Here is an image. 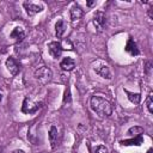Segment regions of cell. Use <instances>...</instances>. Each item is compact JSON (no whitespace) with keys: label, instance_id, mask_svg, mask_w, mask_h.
I'll return each mask as SVG.
<instances>
[{"label":"cell","instance_id":"6da1fadb","mask_svg":"<svg viewBox=\"0 0 153 153\" xmlns=\"http://www.w3.org/2000/svg\"><path fill=\"white\" fill-rule=\"evenodd\" d=\"M90 105H91V109L97 112L99 116L102 117H106V116H110L111 112H112V106L111 104L102 98V97H98V96H93L90 100Z\"/></svg>","mask_w":153,"mask_h":153},{"label":"cell","instance_id":"7a4b0ae2","mask_svg":"<svg viewBox=\"0 0 153 153\" xmlns=\"http://www.w3.org/2000/svg\"><path fill=\"white\" fill-rule=\"evenodd\" d=\"M51 76H53V73L48 68V67H39L38 69H36L35 72V78L38 82H41L42 85H45L48 84L50 80H51Z\"/></svg>","mask_w":153,"mask_h":153},{"label":"cell","instance_id":"3957f363","mask_svg":"<svg viewBox=\"0 0 153 153\" xmlns=\"http://www.w3.org/2000/svg\"><path fill=\"white\" fill-rule=\"evenodd\" d=\"M62 50L63 49H62V45L60 42H50L48 44V51L51 55V57H54V59H59L62 54Z\"/></svg>","mask_w":153,"mask_h":153},{"label":"cell","instance_id":"277c9868","mask_svg":"<svg viewBox=\"0 0 153 153\" xmlns=\"http://www.w3.org/2000/svg\"><path fill=\"white\" fill-rule=\"evenodd\" d=\"M23 6L26 10V13L29 16H33V14H36V13H38L43 10V6L41 4H35L32 1H25L23 4Z\"/></svg>","mask_w":153,"mask_h":153},{"label":"cell","instance_id":"5b68a950","mask_svg":"<svg viewBox=\"0 0 153 153\" xmlns=\"http://www.w3.org/2000/svg\"><path fill=\"white\" fill-rule=\"evenodd\" d=\"M39 108H41V105H39L38 103H32L30 99L25 98V99H24V103H23L22 110H23V112H25V114H33V112H36Z\"/></svg>","mask_w":153,"mask_h":153},{"label":"cell","instance_id":"8992f818","mask_svg":"<svg viewBox=\"0 0 153 153\" xmlns=\"http://www.w3.org/2000/svg\"><path fill=\"white\" fill-rule=\"evenodd\" d=\"M105 14L103 13V12H97L96 14H94V17H93V24H94V26L98 29V31H102L103 29H104V25H105Z\"/></svg>","mask_w":153,"mask_h":153},{"label":"cell","instance_id":"52a82bcc","mask_svg":"<svg viewBox=\"0 0 153 153\" xmlns=\"http://www.w3.org/2000/svg\"><path fill=\"white\" fill-rule=\"evenodd\" d=\"M57 141H59V131L57 128L55 126H51L49 129V142L51 148H55L57 146Z\"/></svg>","mask_w":153,"mask_h":153},{"label":"cell","instance_id":"ba28073f","mask_svg":"<svg viewBox=\"0 0 153 153\" xmlns=\"http://www.w3.org/2000/svg\"><path fill=\"white\" fill-rule=\"evenodd\" d=\"M6 67L8 69V72L12 74V75H16L18 72H19V65L17 63V61L13 59V57H8L6 60Z\"/></svg>","mask_w":153,"mask_h":153},{"label":"cell","instance_id":"9c48e42d","mask_svg":"<svg viewBox=\"0 0 153 153\" xmlns=\"http://www.w3.org/2000/svg\"><path fill=\"white\" fill-rule=\"evenodd\" d=\"M60 67L63 69V71H72L74 67H75V61L71 57H65L61 63H60Z\"/></svg>","mask_w":153,"mask_h":153},{"label":"cell","instance_id":"30bf717a","mask_svg":"<svg viewBox=\"0 0 153 153\" xmlns=\"http://www.w3.org/2000/svg\"><path fill=\"white\" fill-rule=\"evenodd\" d=\"M84 12L78 6V5H74L72 8H71V19L72 22H75V20H79L81 17H82Z\"/></svg>","mask_w":153,"mask_h":153},{"label":"cell","instance_id":"8fae6325","mask_svg":"<svg viewBox=\"0 0 153 153\" xmlns=\"http://www.w3.org/2000/svg\"><path fill=\"white\" fill-rule=\"evenodd\" d=\"M94 71H96V73H98L103 78H106V79H110L111 78L110 69H109V67L106 65H102L99 67H94Z\"/></svg>","mask_w":153,"mask_h":153},{"label":"cell","instance_id":"7c38bea8","mask_svg":"<svg viewBox=\"0 0 153 153\" xmlns=\"http://www.w3.org/2000/svg\"><path fill=\"white\" fill-rule=\"evenodd\" d=\"M126 51L129 53L130 55H137V54H139V49H137V47H136V43L133 41V38H130V39L127 42Z\"/></svg>","mask_w":153,"mask_h":153},{"label":"cell","instance_id":"4fadbf2b","mask_svg":"<svg viewBox=\"0 0 153 153\" xmlns=\"http://www.w3.org/2000/svg\"><path fill=\"white\" fill-rule=\"evenodd\" d=\"M65 31H66V24H65V22L63 20H59L56 23V25H55V32H56L57 38H61L63 36Z\"/></svg>","mask_w":153,"mask_h":153},{"label":"cell","instance_id":"5bb4252c","mask_svg":"<svg viewBox=\"0 0 153 153\" xmlns=\"http://www.w3.org/2000/svg\"><path fill=\"white\" fill-rule=\"evenodd\" d=\"M25 36V32L23 31L22 27H16L12 32H11V37L14 38V39H23Z\"/></svg>","mask_w":153,"mask_h":153},{"label":"cell","instance_id":"9a60e30c","mask_svg":"<svg viewBox=\"0 0 153 153\" xmlns=\"http://www.w3.org/2000/svg\"><path fill=\"white\" fill-rule=\"evenodd\" d=\"M143 133V128L142 127H139V126H134V127H131L129 130H128V134L129 135H134V136H136V135H140V134H142Z\"/></svg>","mask_w":153,"mask_h":153},{"label":"cell","instance_id":"2e32d148","mask_svg":"<svg viewBox=\"0 0 153 153\" xmlns=\"http://www.w3.org/2000/svg\"><path fill=\"white\" fill-rule=\"evenodd\" d=\"M127 94H128V98H129V100L131 103H135V104H139L140 103V100H141L140 93H130V92H127Z\"/></svg>","mask_w":153,"mask_h":153},{"label":"cell","instance_id":"e0dca14e","mask_svg":"<svg viewBox=\"0 0 153 153\" xmlns=\"http://www.w3.org/2000/svg\"><path fill=\"white\" fill-rule=\"evenodd\" d=\"M152 98H153V94H152V92L147 96V99H146V105H147V109H148V111L152 114L153 112V100H152Z\"/></svg>","mask_w":153,"mask_h":153},{"label":"cell","instance_id":"ac0fdd59","mask_svg":"<svg viewBox=\"0 0 153 153\" xmlns=\"http://www.w3.org/2000/svg\"><path fill=\"white\" fill-rule=\"evenodd\" d=\"M141 142H142V139L141 137H139L137 140H128V141H122V143L123 145H141Z\"/></svg>","mask_w":153,"mask_h":153},{"label":"cell","instance_id":"d6986e66","mask_svg":"<svg viewBox=\"0 0 153 153\" xmlns=\"http://www.w3.org/2000/svg\"><path fill=\"white\" fill-rule=\"evenodd\" d=\"M94 153H109V152H108V148H106L105 146L100 145V146H98V147L94 149Z\"/></svg>","mask_w":153,"mask_h":153},{"label":"cell","instance_id":"ffe728a7","mask_svg":"<svg viewBox=\"0 0 153 153\" xmlns=\"http://www.w3.org/2000/svg\"><path fill=\"white\" fill-rule=\"evenodd\" d=\"M13 153H25V152L22 149H16V151H13Z\"/></svg>","mask_w":153,"mask_h":153},{"label":"cell","instance_id":"44dd1931","mask_svg":"<svg viewBox=\"0 0 153 153\" xmlns=\"http://www.w3.org/2000/svg\"><path fill=\"white\" fill-rule=\"evenodd\" d=\"M96 4V1H88L87 2V6H92V5H94Z\"/></svg>","mask_w":153,"mask_h":153},{"label":"cell","instance_id":"7402d4cb","mask_svg":"<svg viewBox=\"0 0 153 153\" xmlns=\"http://www.w3.org/2000/svg\"><path fill=\"white\" fill-rule=\"evenodd\" d=\"M147 153H153V149H152V148H151V149H148V151H147Z\"/></svg>","mask_w":153,"mask_h":153},{"label":"cell","instance_id":"603a6c76","mask_svg":"<svg viewBox=\"0 0 153 153\" xmlns=\"http://www.w3.org/2000/svg\"><path fill=\"white\" fill-rule=\"evenodd\" d=\"M1 99H2V96H1V93H0V100H1Z\"/></svg>","mask_w":153,"mask_h":153}]
</instances>
